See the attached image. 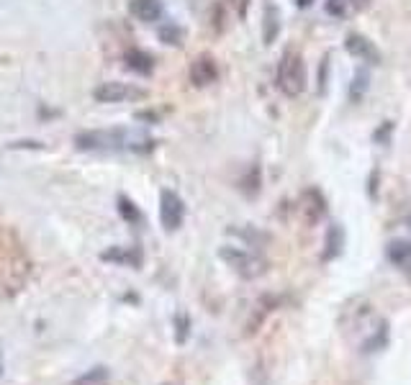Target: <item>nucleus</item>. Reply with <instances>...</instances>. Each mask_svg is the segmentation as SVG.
Segmentation results:
<instances>
[{"label": "nucleus", "mask_w": 411, "mask_h": 385, "mask_svg": "<svg viewBox=\"0 0 411 385\" xmlns=\"http://www.w3.org/2000/svg\"><path fill=\"white\" fill-rule=\"evenodd\" d=\"M370 0H327V13L334 19H347L357 11H365Z\"/></svg>", "instance_id": "f8f14e48"}, {"label": "nucleus", "mask_w": 411, "mask_h": 385, "mask_svg": "<svg viewBox=\"0 0 411 385\" xmlns=\"http://www.w3.org/2000/svg\"><path fill=\"white\" fill-rule=\"evenodd\" d=\"M231 234H239L242 239H247L250 244H255V247H260V244H268L270 242V234H265V231H250V229H244V231H237V229H231Z\"/></svg>", "instance_id": "6ab92c4d"}, {"label": "nucleus", "mask_w": 411, "mask_h": 385, "mask_svg": "<svg viewBox=\"0 0 411 385\" xmlns=\"http://www.w3.org/2000/svg\"><path fill=\"white\" fill-rule=\"evenodd\" d=\"M280 34V11H278L273 3H268L265 6V19H263V38L265 44H273L275 41V36Z\"/></svg>", "instance_id": "ddd939ff"}, {"label": "nucleus", "mask_w": 411, "mask_h": 385, "mask_svg": "<svg viewBox=\"0 0 411 385\" xmlns=\"http://www.w3.org/2000/svg\"><path fill=\"white\" fill-rule=\"evenodd\" d=\"M345 49L352 54L355 59H362L367 64H378L380 62V51L378 46L372 44L370 38L362 36V34H350L345 41Z\"/></svg>", "instance_id": "6e6552de"}, {"label": "nucleus", "mask_w": 411, "mask_h": 385, "mask_svg": "<svg viewBox=\"0 0 411 385\" xmlns=\"http://www.w3.org/2000/svg\"><path fill=\"white\" fill-rule=\"evenodd\" d=\"M160 36H162V41H165V44H175V46H180L183 44V31H180L178 26H165V29H162L160 31Z\"/></svg>", "instance_id": "aec40b11"}, {"label": "nucleus", "mask_w": 411, "mask_h": 385, "mask_svg": "<svg viewBox=\"0 0 411 385\" xmlns=\"http://www.w3.org/2000/svg\"><path fill=\"white\" fill-rule=\"evenodd\" d=\"M188 337H191V316L180 311V314L175 316V342H178V344H186Z\"/></svg>", "instance_id": "f3484780"}, {"label": "nucleus", "mask_w": 411, "mask_h": 385, "mask_svg": "<svg viewBox=\"0 0 411 385\" xmlns=\"http://www.w3.org/2000/svg\"><path fill=\"white\" fill-rule=\"evenodd\" d=\"M295 211H298V218H301L303 226L314 229L321 218L327 216V198H324V192H321L319 188H306V190L298 195Z\"/></svg>", "instance_id": "20e7f679"}, {"label": "nucleus", "mask_w": 411, "mask_h": 385, "mask_svg": "<svg viewBox=\"0 0 411 385\" xmlns=\"http://www.w3.org/2000/svg\"><path fill=\"white\" fill-rule=\"evenodd\" d=\"M108 380V370L106 367H93V370L83 372L77 380H72L70 385H103Z\"/></svg>", "instance_id": "dca6fc26"}, {"label": "nucleus", "mask_w": 411, "mask_h": 385, "mask_svg": "<svg viewBox=\"0 0 411 385\" xmlns=\"http://www.w3.org/2000/svg\"><path fill=\"white\" fill-rule=\"evenodd\" d=\"M118 211H121V216L126 218L128 224H139V221H141V213L136 211V205L131 203V200L118 198Z\"/></svg>", "instance_id": "a211bd4d"}, {"label": "nucleus", "mask_w": 411, "mask_h": 385, "mask_svg": "<svg viewBox=\"0 0 411 385\" xmlns=\"http://www.w3.org/2000/svg\"><path fill=\"white\" fill-rule=\"evenodd\" d=\"M141 98H147V90L136 88V85L103 83L101 88H96L98 103H126V101H141Z\"/></svg>", "instance_id": "423d86ee"}, {"label": "nucleus", "mask_w": 411, "mask_h": 385, "mask_svg": "<svg viewBox=\"0 0 411 385\" xmlns=\"http://www.w3.org/2000/svg\"><path fill=\"white\" fill-rule=\"evenodd\" d=\"M218 257H221L242 280H257L260 275L268 272V262H265L263 257L252 255V252L247 250H239V247H221Z\"/></svg>", "instance_id": "7ed1b4c3"}, {"label": "nucleus", "mask_w": 411, "mask_h": 385, "mask_svg": "<svg viewBox=\"0 0 411 385\" xmlns=\"http://www.w3.org/2000/svg\"><path fill=\"white\" fill-rule=\"evenodd\" d=\"M218 80V67H216V59L211 54H198V57L191 62V83L196 88H206Z\"/></svg>", "instance_id": "0eeeda50"}, {"label": "nucleus", "mask_w": 411, "mask_h": 385, "mask_svg": "<svg viewBox=\"0 0 411 385\" xmlns=\"http://www.w3.org/2000/svg\"><path fill=\"white\" fill-rule=\"evenodd\" d=\"M388 260L396 265L398 270H404L406 275L411 277V242H404V239H393L385 250Z\"/></svg>", "instance_id": "1a4fd4ad"}, {"label": "nucleus", "mask_w": 411, "mask_h": 385, "mask_svg": "<svg viewBox=\"0 0 411 385\" xmlns=\"http://www.w3.org/2000/svg\"><path fill=\"white\" fill-rule=\"evenodd\" d=\"M342 250H345V229L332 224L327 229V242H324V255H321V260H324V262H332V260H337V257L342 255Z\"/></svg>", "instance_id": "9b49d317"}, {"label": "nucleus", "mask_w": 411, "mask_h": 385, "mask_svg": "<svg viewBox=\"0 0 411 385\" xmlns=\"http://www.w3.org/2000/svg\"><path fill=\"white\" fill-rule=\"evenodd\" d=\"M128 11L134 19L144 21V24H154L162 16V0H131Z\"/></svg>", "instance_id": "9d476101"}, {"label": "nucleus", "mask_w": 411, "mask_h": 385, "mask_svg": "<svg viewBox=\"0 0 411 385\" xmlns=\"http://www.w3.org/2000/svg\"><path fill=\"white\" fill-rule=\"evenodd\" d=\"M126 64L131 67V70L141 72V75H149L152 72V57L149 54H144V51H128L126 54Z\"/></svg>", "instance_id": "2eb2a0df"}, {"label": "nucleus", "mask_w": 411, "mask_h": 385, "mask_svg": "<svg viewBox=\"0 0 411 385\" xmlns=\"http://www.w3.org/2000/svg\"><path fill=\"white\" fill-rule=\"evenodd\" d=\"M409 224H411V218H409Z\"/></svg>", "instance_id": "393cba45"}, {"label": "nucleus", "mask_w": 411, "mask_h": 385, "mask_svg": "<svg viewBox=\"0 0 411 385\" xmlns=\"http://www.w3.org/2000/svg\"><path fill=\"white\" fill-rule=\"evenodd\" d=\"M247 6H250V0H234V8H237L239 19H244V16H247Z\"/></svg>", "instance_id": "4be33fe9"}, {"label": "nucleus", "mask_w": 411, "mask_h": 385, "mask_svg": "<svg viewBox=\"0 0 411 385\" xmlns=\"http://www.w3.org/2000/svg\"><path fill=\"white\" fill-rule=\"evenodd\" d=\"M311 3H314V0H295V6L298 8H308Z\"/></svg>", "instance_id": "5701e85b"}, {"label": "nucleus", "mask_w": 411, "mask_h": 385, "mask_svg": "<svg viewBox=\"0 0 411 385\" xmlns=\"http://www.w3.org/2000/svg\"><path fill=\"white\" fill-rule=\"evenodd\" d=\"M0 378H3V354H0Z\"/></svg>", "instance_id": "b1692460"}, {"label": "nucleus", "mask_w": 411, "mask_h": 385, "mask_svg": "<svg viewBox=\"0 0 411 385\" xmlns=\"http://www.w3.org/2000/svg\"><path fill=\"white\" fill-rule=\"evenodd\" d=\"M183 218H186V203L180 198L178 192L173 190H162L160 195V221L165 231H178L183 226Z\"/></svg>", "instance_id": "39448f33"}, {"label": "nucleus", "mask_w": 411, "mask_h": 385, "mask_svg": "<svg viewBox=\"0 0 411 385\" xmlns=\"http://www.w3.org/2000/svg\"><path fill=\"white\" fill-rule=\"evenodd\" d=\"M367 83H370V75H367V70H362V67H360V70L355 72L352 83H350V103H360L362 98H365Z\"/></svg>", "instance_id": "4468645a"}, {"label": "nucleus", "mask_w": 411, "mask_h": 385, "mask_svg": "<svg viewBox=\"0 0 411 385\" xmlns=\"http://www.w3.org/2000/svg\"><path fill=\"white\" fill-rule=\"evenodd\" d=\"M391 131H393V123L391 121H388V123H385V128L383 126H380L378 128V131H375V141H380V139H388V134H391Z\"/></svg>", "instance_id": "412c9836"}, {"label": "nucleus", "mask_w": 411, "mask_h": 385, "mask_svg": "<svg viewBox=\"0 0 411 385\" xmlns=\"http://www.w3.org/2000/svg\"><path fill=\"white\" fill-rule=\"evenodd\" d=\"M275 83L288 98H298L306 90V64H303L301 51L285 49L280 64H278Z\"/></svg>", "instance_id": "f257e3e1"}, {"label": "nucleus", "mask_w": 411, "mask_h": 385, "mask_svg": "<svg viewBox=\"0 0 411 385\" xmlns=\"http://www.w3.org/2000/svg\"><path fill=\"white\" fill-rule=\"evenodd\" d=\"M144 144V147H152V141L144 139L139 134H128L123 128H113V131H90V134L77 136V144L83 149H139L134 144Z\"/></svg>", "instance_id": "f03ea898"}]
</instances>
